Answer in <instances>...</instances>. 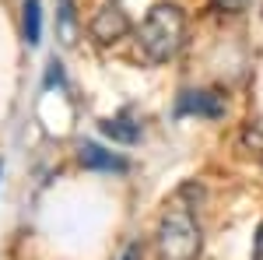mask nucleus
<instances>
[{
	"mask_svg": "<svg viewBox=\"0 0 263 260\" xmlns=\"http://www.w3.org/2000/svg\"><path fill=\"white\" fill-rule=\"evenodd\" d=\"M137 39L141 49L147 53V60L165 63L172 60L186 42V14H182L179 4H155L147 11V18L137 28Z\"/></svg>",
	"mask_w": 263,
	"mask_h": 260,
	"instance_id": "nucleus-2",
	"label": "nucleus"
},
{
	"mask_svg": "<svg viewBox=\"0 0 263 260\" xmlns=\"http://www.w3.org/2000/svg\"><path fill=\"white\" fill-rule=\"evenodd\" d=\"M25 39H28V46H39V39H42V4L39 0H25Z\"/></svg>",
	"mask_w": 263,
	"mask_h": 260,
	"instance_id": "nucleus-6",
	"label": "nucleus"
},
{
	"mask_svg": "<svg viewBox=\"0 0 263 260\" xmlns=\"http://www.w3.org/2000/svg\"><path fill=\"white\" fill-rule=\"evenodd\" d=\"M88 32H91L95 42L109 46V42L123 39L130 32V18H126V11H123L120 4H102L99 11H95V18H91V25H88Z\"/></svg>",
	"mask_w": 263,
	"mask_h": 260,
	"instance_id": "nucleus-3",
	"label": "nucleus"
},
{
	"mask_svg": "<svg viewBox=\"0 0 263 260\" xmlns=\"http://www.w3.org/2000/svg\"><path fill=\"white\" fill-rule=\"evenodd\" d=\"M190 186H182L176 197L165 204V215L158 221V260H197L203 250L200 221L193 215V204H186Z\"/></svg>",
	"mask_w": 263,
	"mask_h": 260,
	"instance_id": "nucleus-1",
	"label": "nucleus"
},
{
	"mask_svg": "<svg viewBox=\"0 0 263 260\" xmlns=\"http://www.w3.org/2000/svg\"><path fill=\"white\" fill-rule=\"evenodd\" d=\"M176 113L179 116H207V120H218V116H224V102L221 95H214V92H186L179 99V106H176Z\"/></svg>",
	"mask_w": 263,
	"mask_h": 260,
	"instance_id": "nucleus-4",
	"label": "nucleus"
},
{
	"mask_svg": "<svg viewBox=\"0 0 263 260\" xmlns=\"http://www.w3.org/2000/svg\"><path fill=\"white\" fill-rule=\"evenodd\" d=\"M253 260H263V221L256 229V250H253Z\"/></svg>",
	"mask_w": 263,
	"mask_h": 260,
	"instance_id": "nucleus-10",
	"label": "nucleus"
},
{
	"mask_svg": "<svg viewBox=\"0 0 263 260\" xmlns=\"http://www.w3.org/2000/svg\"><path fill=\"white\" fill-rule=\"evenodd\" d=\"M141 257H144V246H141V242H130V246L123 250L120 260H141Z\"/></svg>",
	"mask_w": 263,
	"mask_h": 260,
	"instance_id": "nucleus-9",
	"label": "nucleus"
},
{
	"mask_svg": "<svg viewBox=\"0 0 263 260\" xmlns=\"http://www.w3.org/2000/svg\"><path fill=\"white\" fill-rule=\"evenodd\" d=\"M78 159H81L84 169H99V172H126V169H130V162H126V159L112 155V151H105L102 144H95V141H84L81 151H78Z\"/></svg>",
	"mask_w": 263,
	"mask_h": 260,
	"instance_id": "nucleus-5",
	"label": "nucleus"
},
{
	"mask_svg": "<svg viewBox=\"0 0 263 260\" xmlns=\"http://www.w3.org/2000/svg\"><path fill=\"white\" fill-rule=\"evenodd\" d=\"M246 4L249 0H211V11H218V14H239V11H246Z\"/></svg>",
	"mask_w": 263,
	"mask_h": 260,
	"instance_id": "nucleus-8",
	"label": "nucleus"
},
{
	"mask_svg": "<svg viewBox=\"0 0 263 260\" xmlns=\"http://www.w3.org/2000/svg\"><path fill=\"white\" fill-rule=\"evenodd\" d=\"M102 134L112 137V141H120V144H134V141L141 137V130H137L134 123H126V120H105L102 123Z\"/></svg>",
	"mask_w": 263,
	"mask_h": 260,
	"instance_id": "nucleus-7",
	"label": "nucleus"
}]
</instances>
